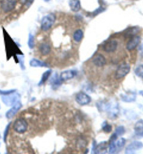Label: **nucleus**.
Instances as JSON below:
<instances>
[{"instance_id": "nucleus-28", "label": "nucleus", "mask_w": 143, "mask_h": 154, "mask_svg": "<svg viewBox=\"0 0 143 154\" xmlns=\"http://www.w3.org/2000/svg\"><path fill=\"white\" fill-rule=\"evenodd\" d=\"M28 45L30 49H32L34 48V36L31 34L29 36Z\"/></svg>"}, {"instance_id": "nucleus-29", "label": "nucleus", "mask_w": 143, "mask_h": 154, "mask_svg": "<svg viewBox=\"0 0 143 154\" xmlns=\"http://www.w3.org/2000/svg\"><path fill=\"white\" fill-rule=\"evenodd\" d=\"M16 92V90H0V95H1V96H4V95H7L11 93H13V92Z\"/></svg>"}, {"instance_id": "nucleus-8", "label": "nucleus", "mask_w": 143, "mask_h": 154, "mask_svg": "<svg viewBox=\"0 0 143 154\" xmlns=\"http://www.w3.org/2000/svg\"><path fill=\"white\" fill-rule=\"evenodd\" d=\"M22 107V103L19 101H17L15 104H13L11 108H10L6 113V117L8 119H11L17 114Z\"/></svg>"}, {"instance_id": "nucleus-36", "label": "nucleus", "mask_w": 143, "mask_h": 154, "mask_svg": "<svg viewBox=\"0 0 143 154\" xmlns=\"http://www.w3.org/2000/svg\"><path fill=\"white\" fill-rule=\"evenodd\" d=\"M45 1H46V2H47V1H48V0H45Z\"/></svg>"}, {"instance_id": "nucleus-4", "label": "nucleus", "mask_w": 143, "mask_h": 154, "mask_svg": "<svg viewBox=\"0 0 143 154\" xmlns=\"http://www.w3.org/2000/svg\"><path fill=\"white\" fill-rule=\"evenodd\" d=\"M131 70V66L128 63H122L117 67L115 72V78L120 79L125 77L129 73Z\"/></svg>"}, {"instance_id": "nucleus-10", "label": "nucleus", "mask_w": 143, "mask_h": 154, "mask_svg": "<svg viewBox=\"0 0 143 154\" xmlns=\"http://www.w3.org/2000/svg\"><path fill=\"white\" fill-rule=\"evenodd\" d=\"M143 147V144L142 142L135 141L131 143L129 145L126 147V153H135V151L140 150Z\"/></svg>"}, {"instance_id": "nucleus-20", "label": "nucleus", "mask_w": 143, "mask_h": 154, "mask_svg": "<svg viewBox=\"0 0 143 154\" xmlns=\"http://www.w3.org/2000/svg\"><path fill=\"white\" fill-rule=\"evenodd\" d=\"M51 74V70L49 69V70H47L46 72H45L44 74L42 75L41 79V81L39 83H38V85H41L43 84H44V83L46 82L47 81V79H49L50 76Z\"/></svg>"}, {"instance_id": "nucleus-35", "label": "nucleus", "mask_w": 143, "mask_h": 154, "mask_svg": "<svg viewBox=\"0 0 143 154\" xmlns=\"http://www.w3.org/2000/svg\"><path fill=\"white\" fill-rule=\"evenodd\" d=\"M140 94H142V96H143V91H141V92H140Z\"/></svg>"}, {"instance_id": "nucleus-38", "label": "nucleus", "mask_w": 143, "mask_h": 154, "mask_svg": "<svg viewBox=\"0 0 143 154\" xmlns=\"http://www.w3.org/2000/svg\"><path fill=\"white\" fill-rule=\"evenodd\" d=\"M0 138H1V136H0Z\"/></svg>"}, {"instance_id": "nucleus-34", "label": "nucleus", "mask_w": 143, "mask_h": 154, "mask_svg": "<svg viewBox=\"0 0 143 154\" xmlns=\"http://www.w3.org/2000/svg\"><path fill=\"white\" fill-rule=\"evenodd\" d=\"M104 11V9L103 8H102L101 7H100L99 8H98V9H97V10L96 11H95V13H94V14L95 15H96V14H99V13H101L102 12V11Z\"/></svg>"}, {"instance_id": "nucleus-13", "label": "nucleus", "mask_w": 143, "mask_h": 154, "mask_svg": "<svg viewBox=\"0 0 143 154\" xmlns=\"http://www.w3.org/2000/svg\"><path fill=\"white\" fill-rule=\"evenodd\" d=\"M39 51L42 55L44 56L47 55V54H50V52L51 51L50 45L47 42L42 43V44H41L39 46Z\"/></svg>"}, {"instance_id": "nucleus-18", "label": "nucleus", "mask_w": 143, "mask_h": 154, "mask_svg": "<svg viewBox=\"0 0 143 154\" xmlns=\"http://www.w3.org/2000/svg\"><path fill=\"white\" fill-rule=\"evenodd\" d=\"M135 94L134 93H130V94H122L121 98L123 101L125 102H132L135 99Z\"/></svg>"}, {"instance_id": "nucleus-7", "label": "nucleus", "mask_w": 143, "mask_h": 154, "mask_svg": "<svg viewBox=\"0 0 143 154\" xmlns=\"http://www.w3.org/2000/svg\"><path fill=\"white\" fill-rule=\"evenodd\" d=\"M118 47V42L115 40H110L105 43L103 45V50L107 53H112L117 50Z\"/></svg>"}, {"instance_id": "nucleus-32", "label": "nucleus", "mask_w": 143, "mask_h": 154, "mask_svg": "<svg viewBox=\"0 0 143 154\" xmlns=\"http://www.w3.org/2000/svg\"><path fill=\"white\" fill-rule=\"evenodd\" d=\"M34 0H20V2L26 6H30L33 3Z\"/></svg>"}, {"instance_id": "nucleus-25", "label": "nucleus", "mask_w": 143, "mask_h": 154, "mask_svg": "<svg viewBox=\"0 0 143 154\" xmlns=\"http://www.w3.org/2000/svg\"><path fill=\"white\" fill-rule=\"evenodd\" d=\"M107 148V142H102L99 144L97 145L96 147V153H99V151H103Z\"/></svg>"}, {"instance_id": "nucleus-21", "label": "nucleus", "mask_w": 143, "mask_h": 154, "mask_svg": "<svg viewBox=\"0 0 143 154\" xmlns=\"http://www.w3.org/2000/svg\"><path fill=\"white\" fill-rule=\"evenodd\" d=\"M126 144V140L124 138H121V139L116 140L115 141V145H116L117 151H119L124 148V145Z\"/></svg>"}, {"instance_id": "nucleus-33", "label": "nucleus", "mask_w": 143, "mask_h": 154, "mask_svg": "<svg viewBox=\"0 0 143 154\" xmlns=\"http://www.w3.org/2000/svg\"><path fill=\"white\" fill-rule=\"evenodd\" d=\"M86 145H87V142H86L85 140L80 139L78 140V146L79 147H80V148H84V147L86 146Z\"/></svg>"}, {"instance_id": "nucleus-15", "label": "nucleus", "mask_w": 143, "mask_h": 154, "mask_svg": "<svg viewBox=\"0 0 143 154\" xmlns=\"http://www.w3.org/2000/svg\"><path fill=\"white\" fill-rule=\"evenodd\" d=\"M29 65L31 67H48V65H47L46 63L43 62V61L36 59V58H33L30 60L29 62Z\"/></svg>"}, {"instance_id": "nucleus-22", "label": "nucleus", "mask_w": 143, "mask_h": 154, "mask_svg": "<svg viewBox=\"0 0 143 154\" xmlns=\"http://www.w3.org/2000/svg\"><path fill=\"white\" fill-rule=\"evenodd\" d=\"M115 141H116V140H115ZM115 141H110V144H109L108 146V151L110 153H115L117 152Z\"/></svg>"}, {"instance_id": "nucleus-27", "label": "nucleus", "mask_w": 143, "mask_h": 154, "mask_svg": "<svg viewBox=\"0 0 143 154\" xmlns=\"http://www.w3.org/2000/svg\"><path fill=\"white\" fill-rule=\"evenodd\" d=\"M138 32V30L136 28H131V29H128L126 30V35H128V36H132L135 35L136 33Z\"/></svg>"}, {"instance_id": "nucleus-30", "label": "nucleus", "mask_w": 143, "mask_h": 154, "mask_svg": "<svg viewBox=\"0 0 143 154\" xmlns=\"http://www.w3.org/2000/svg\"><path fill=\"white\" fill-rule=\"evenodd\" d=\"M11 123H9L8 125L6 126L5 131H4V142L6 141V138H7V136H8V131H9V129H10V126H11Z\"/></svg>"}, {"instance_id": "nucleus-24", "label": "nucleus", "mask_w": 143, "mask_h": 154, "mask_svg": "<svg viewBox=\"0 0 143 154\" xmlns=\"http://www.w3.org/2000/svg\"><path fill=\"white\" fill-rule=\"evenodd\" d=\"M135 74L138 77L143 78V65H140L136 67L135 69Z\"/></svg>"}, {"instance_id": "nucleus-3", "label": "nucleus", "mask_w": 143, "mask_h": 154, "mask_svg": "<svg viewBox=\"0 0 143 154\" xmlns=\"http://www.w3.org/2000/svg\"><path fill=\"white\" fill-rule=\"evenodd\" d=\"M20 94L17 93L16 92H13L7 95H4V96L2 97V100L3 103L5 104L6 106H11L13 104H15L17 101H19L20 99Z\"/></svg>"}, {"instance_id": "nucleus-23", "label": "nucleus", "mask_w": 143, "mask_h": 154, "mask_svg": "<svg viewBox=\"0 0 143 154\" xmlns=\"http://www.w3.org/2000/svg\"><path fill=\"white\" fill-rule=\"evenodd\" d=\"M102 129L105 133H110L112 131V126L109 124L107 122H105L102 125Z\"/></svg>"}, {"instance_id": "nucleus-6", "label": "nucleus", "mask_w": 143, "mask_h": 154, "mask_svg": "<svg viewBox=\"0 0 143 154\" xmlns=\"http://www.w3.org/2000/svg\"><path fill=\"white\" fill-rule=\"evenodd\" d=\"M17 4V0H2L1 8L4 12H10L14 9Z\"/></svg>"}, {"instance_id": "nucleus-12", "label": "nucleus", "mask_w": 143, "mask_h": 154, "mask_svg": "<svg viewBox=\"0 0 143 154\" xmlns=\"http://www.w3.org/2000/svg\"><path fill=\"white\" fill-rule=\"evenodd\" d=\"M92 63L96 67H102L106 64V60L104 58V56L101 54H98V55L95 56L92 60Z\"/></svg>"}, {"instance_id": "nucleus-5", "label": "nucleus", "mask_w": 143, "mask_h": 154, "mask_svg": "<svg viewBox=\"0 0 143 154\" xmlns=\"http://www.w3.org/2000/svg\"><path fill=\"white\" fill-rule=\"evenodd\" d=\"M76 102L78 103L79 105L85 106L91 102L92 99H91V97L87 94H86L83 92H80L76 94Z\"/></svg>"}, {"instance_id": "nucleus-9", "label": "nucleus", "mask_w": 143, "mask_h": 154, "mask_svg": "<svg viewBox=\"0 0 143 154\" xmlns=\"http://www.w3.org/2000/svg\"><path fill=\"white\" fill-rule=\"evenodd\" d=\"M140 36L134 35L128 40L126 44V49L128 51H132L133 49H135L138 47V45L140 44Z\"/></svg>"}, {"instance_id": "nucleus-14", "label": "nucleus", "mask_w": 143, "mask_h": 154, "mask_svg": "<svg viewBox=\"0 0 143 154\" xmlns=\"http://www.w3.org/2000/svg\"><path fill=\"white\" fill-rule=\"evenodd\" d=\"M135 133L138 136L143 137V120L138 121L135 125Z\"/></svg>"}, {"instance_id": "nucleus-11", "label": "nucleus", "mask_w": 143, "mask_h": 154, "mask_svg": "<svg viewBox=\"0 0 143 154\" xmlns=\"http://www.w3.org/2000/svg\"><path fill=\"white\" fill-rule=\"evenodd\" d=\"M77 74V72L76 70H67V71H63L61 73L60 76V81H64L67 80H70V79H73Z\"/></svg>"}, {"instance_id": "nucleus-16", "label": "nucleus", "mask_w": 143, "mask_h": 154, "mask_svg": "<svg viewBox=\"0 0 143 154\" xmlns=\"http://www.w3.org/2000/svg\"><path fill=\"white\" fill-rule=\"evenodd\" d=\"M69 6L71 10L74 12H78L81 8L80 2L79 0H71L69 3Z\"/></svg>"}, {"instance_id": "nucleus-31", "label": "nucleus", "mask_w": 143, "mask_h": 154, "mask_svg": "<svg viewBox=\"0 0 143 154\" xmlns=\"http://www.w3.org/2000/svg\"><path fill=\"white\" fill-rule=\"evenodd\" d=\"M18 59H19V63L20 65V67H21L22 69H25V67H24V56H18Z\"/></svg>"}, {"instance_id": "nucleus-26", "label": "nucleus", "mask_w": 143, "mask_h": 154, "mask_svg": "<svg viewBox=\"0 0 143 154\" xmlns=\"http://www.w3.org/2000/svg\"><path fill=\"white\" fill-rule=\"evenodd\" d=\"M115 133H116L118 136L124 135L125 133V128L123 126H117L116 129H115Z\"/></svg>"}, {"instance_id": "nucleus-19", "label": "nucleus", "mask_w": 143, "mask_h": 154, "mask_svg": "<svg viewBox=\"0 0 143 154\" xmlns=\"http://www.w3.org/2000/svg\"><path fill=\"white\" fill-rule=\"evenodd\" d=\"M83 31L81 29H78L73 33V39L76 42H80L83 38Z\"/></svg>"}, {"instance_id": "nucleus-1", "label": "nucleus", "mask_w": 143, "mask_h": 154, "mask_svg": "<svg viewBox=\"0 0 143 154\" xmlns=\"http://www.w3.org/2000/svg\"><path fill=\"white\" fill-rule=\"evenodd\" d=\"M28 128L27 122L24 118H18L14 122L13 125V128L15 132L20 134L24 133Z\"/></svg>"}, {"instance_id": "nucleus-2", "label": "nucleus", "mask_w": 143, "mask_h": 154, "mask_svg": "<svg viewBox=\"0 0 143 154\" xmlns=\"http://www.w3.org/2000/svg\"><path fill=\"white\" fill-rule=\"evenodd\" d=\"M55 22V15L53 13L45 15L41 20V29L43 31H48Z\"/></svg>"}, {"instance_id": "nucleus-17", "label": "nucleus", "mask_w": 143, "mask_h": 154, "mask_svg": "<svg viewBox=\"0 0 143 154\" xmlns=\"http://www.w3.org/2000/svg\"><path fill=\"white\" fill-rule=\"evenodd\" d=\"M50 83L51 85L53 86V88H56L57 87H59L61 85L62 81H60V77H58L57 74H54L50 78Z\"/></svg>"}, {"instance_id": "nucleus-37", "label": "nucleus", "mask_w": 143, "mask_h": 154, "mask_svg": "<svg viewBox=\"0 0 143 154\" xmlns=\"http://www.w3.org/2000/svg\"><path fill=\"white\" fill-rule=\"evenodd\" d=\"M0 108H1V106H0Z\"/></svg>"}]
</instances>
